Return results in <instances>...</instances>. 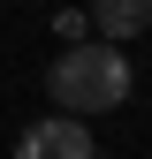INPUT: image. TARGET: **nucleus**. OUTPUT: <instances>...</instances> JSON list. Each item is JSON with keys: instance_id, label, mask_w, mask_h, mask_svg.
<instances>
[{"instance_id": "obj_1", "label": "nucleus", "mask_w": 152, "mask_h": 159, "mask_svg": "<svg viewBox=\"0 0 152 159\" xmlns=\"http://www.w3.org/2000/svg\"><path fill=\"white\" fill-rule=\"evenodd\" d=\"M129 61H122V46H107V38H84V46H61V61L46 68V91H53V106L61 114H114L129 98Z\"/></svg>"}, {"instance_id": "obj_2", "label": "nucleus", "mask_w": 152, "mask_h": 159, "mask_svg": "<svg viewBox=\"0 0 152 159\" xmlns=\"http://www.w3.org/2000/svg\"><path fill=\"white\" fill-rule=\"evenodd\" d=\"M15 159H99V144L76 114H46V121H31L15 136Z\"/></svg>"}, {"instance_id": "obj_3", "label": "nucleus", "mask_w": 152, "mask_h": 159, "mask_svg": "<svg viewBox=\"0 0 152 159\" xmlns=\"http://www.w3.org/2000/svg\"><path fill=\"white\" fill-rule=\"evenodd\" d=\"M91 38H107V46H129V38L152 30V0H91Z\"/></svg>"}, {"instance_id": "obj_4", "label": "nucleus", "mask_w": 152, "mask_h": 159, "mask_svg": "<svg viewBox=\"0 0 152 159\" xmlns=\"http://www.w3.org/2000/svg\"><path fill=\"white\" fill-rule=\"evenodd\" d=\"M53 38H61V46H84V38H91V15L84 8H61V15H53Z\"/></svg>"}]
</instances>
